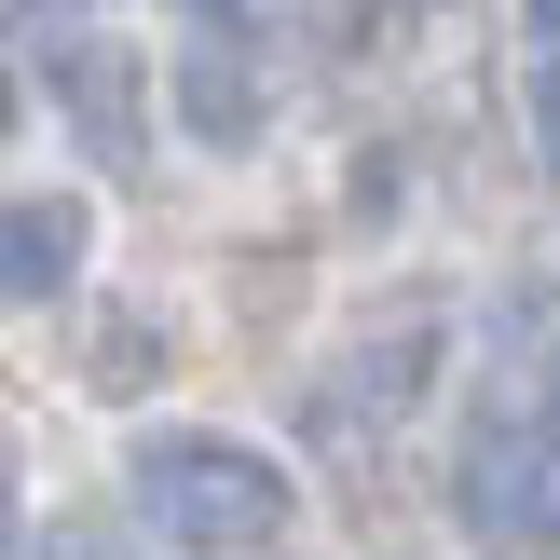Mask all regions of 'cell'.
Instances as JSON below:
<instances>
[{"instance_id":"8992f818","label":"cell","mask_w":560,"mask_h":560,"mask_svg":"<svg viewBox=\"0 0 560 560\" xmlns=\"http://www.w3.org/2000/svg\"><path fill=\"white\" fill-rule=\"evenodd\" d=\"M151 370H164V342H151V328H137V315H96V383H109V397H137Z\"/></svg>"},{"instance_id":"277c9868","label":"cell","mask_w":560,"mask_h":560,"mask_svg":"<svg viewBox=\"0 0 560 560\" xmlns=\"http://www.w3.org/2000/svg\"><path fill=\"white\" fill-rule=\"evenodd\" d=\"M82 246H96V219H82L69 191H42V206H0V315L55 301V288L82 273Z\"/></svg>"},{"instance_id":"9c48e42d","label":"cell","mask_w":560,"mask_h":560,"mask_svg":"<svg viewBox=\"0 0 560 560\" xmlns=\"http://www.w3.org/2000/svg\"><path fill=\"white\" fill-rule=\"evenodd\" d=\"M0 137H14V69H0Z\"/></svg>"},{"instance_id":"6da1fadb","label":"cell","mask_w":560,"mask_h":560,"mask_svg":"<svg viewBox=\"0 0 560 560\" xmlns=\"http://www.w3.org/2000/svg\"><path fill=\"white\" fill-rule=\"evenodd\" d=\"M124 492H137V520H151L178 560H260V547H288V465L246 452V438H219V424H151L124 452Z\"/></svg>"},{"instance_id":"3957f363","label":"cell","mask_w":560,"mask_h":560,"mask_svg":"<svg viewBox=\"0 0 560 560\" xmlns=\"http://www.w3.org/2000/svg\"><path fill=\"white\" fill-rule=\"evenodd\" d=\"M55 109H69L82 164H137L151 151V69H137L124 42H69L55 55Z\"/></svg>"},{"instance_id":"7a4b0ae2","label":"cell","mask_w":560,"mask_h":560,"mask_svg":"<svg viewBox=\"0 0 560 560\" xmlns=\"http://www.w3.org/2000/svg\"><path fill=\"white\" fill-rule=\"evenodd\" d=\"M452 520H465L479 547H547V520H560V465H547V438L479 424V438H465V465H452Z\"/></svg>"},{"instance_id":"5b68a950","label":"cell","mask_w":560,"mask_h":560,"mask_svg":"<svg viewBox=\"0 0 560 560\" xmlns=\"http://www.w3.org/2000/svg\"><path fill=\"white\" fill-rule=\"evenodd\" d=\"M178 124L206 137V151H246V137H260V69H246L233 42L178 55Z\"/></svg>"},{"instance_id":"52a82bcc","label":"cell","mask_w":560,"mask_h":560,"mask_svg":"<svg viewBox=\"0 0 560 560\" xmlns=\"http://www.w3.org/2000/svg\"><path fill=\"white\" fill-rule=\"evenodd\" d=\"M42 560H137V547H124V534H109V520H69V534H55Z\"/></svg>"},{"instance_id":"30bf717a","label":"cell","mask_w":560,"mask_h":560,"mask_svg":"<svg viewBox=\"0 0 560 560\" xmlns=\"http://www.w3.org/2000/svg\"><path fill=\"white\" fill-rule=\"evenodd\" d=\"M191 14H246V0H191Z\"/></svg>"},{"instance_id":"8fae6325","label":"cell","mask_w":560,"mask_h":560,"mask_svg":"<svg viewBox=\"0 0 560 560\" xmlns=\"http://www.w3.org/2000/svg\"><path fill=\"white\" fill-rule=\"evenodd\" d=\"M534 14H547V27H560V0H534Z\"/></svg>"},{"instance_id":"ba28073f","label":"cell","mask_w":560,"mask_h":560,"mask_svg":"<svg viewBox=\"0 0 560 560\" xmlns=\"http://www.w3.org/2000/svg\"><path fill=\"white\" fill-rule=\"evenodd\" d=\"M534 137H547V164H560V55L534 69Z\"/></svg>"}]
</instances>
